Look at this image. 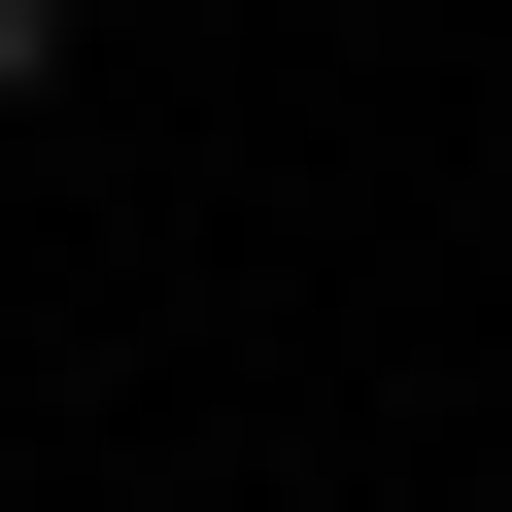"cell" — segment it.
I'll list each match as a JSON object with an SVG mask.
<instances>
[{
	"instance_id": "obj_1",
	"label": "cell",
	"mask_w": 512,
	"mask_h": 512,
	"mask_svg": "<svg viewBox=\"0 0 512 512\" xmlns=\"http://www.w3.org/2000/svg\"><path fill=\"white\" fill-rule=\"evenodd\" d=\"M35 69H69V0H0V103H35Z\"/></svg>"
}]
</instances>
